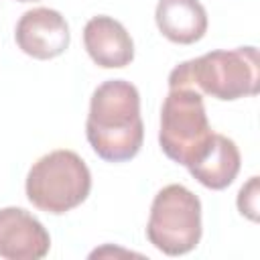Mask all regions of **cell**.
<instances>
[{"label":"cell","instance_id":"cell-2","mask_svg":"<svg viewBox=\"0 0 260 260\" xmlns=\"http://www.w3.org/2000/svg\"><path fill=\"white\" fill-rule=\"evenodd\" d=\"M189 85L201 95H211L221 102L256 95L260 89V59L258 49L236 47L209 51L197 59L179 63L169 75V87Z\"/></svg>","mask_w":260,"mask_h":260},{"label":"cell","instance_id":"cell-7","mask_svg":"<svg viewBox=\"0 0 260 260\" xmlns=\"http://www.w3.org/2000/svg\"><path fill=\"white\" fill-rule=\"evenodd\" d=\"M51 250L45 225L22 207L0 209V258L41 260Z\"/></svg>","mask_w":260,"mask_h":260},{"label":"cell","instance_id":"cell-6","mask_svg":"<svg viewBox=\"0 0 260 260\" xmlns=\"http://www.w3.org/2000/svg\"><path fill=\"white\" fill-rule=\"evenodd\" d=\"M14 41L24 55L47 61L67 51L71 35L69 24L59 10L39 6L26 10L18 18L14 28Z\"/></svg>","mask_w":260,"mask_h":260},{"label":"cell","instance_id":"cell-5","mask_svg":"<svg viewBox=\"0 0 260 260\" xmlns=\"http://www.w3.org/2000/svg\"><path fill=\"white\" fill-rule=\"evenodd\" d=\"M201 232V201L193 191L173 183L154 195L146 238L158 252L183 256L197 248Z\"/></svg>","mask_w":260,"mask_h":260},{"label":"cell","instance_id":"cell-9","mask_svg":"<svg viewBox=\"0 0 260 260\" xmlns=\"http://www.w3.org/2000/svg\"><path fill=\"white\" fill-rule=\"evenodd\" d=\"M154 20L165 39L175 45H193L207 32V10L199 0H158Z\"/></svg>","mask_w":260,"mask_h":260},{"label":"cell","instance_id":"cell-4","mask_svg":"<svg viewBox=\"0 0 260 260\" xmlns=\"http://www.w3.org/2000/svg\"><path fill=\"white\" fill-rule=\"evenodd\" d=\"M211 136L203 95L189 85L169 87L158 130V144L167 158L189 167L205 152Z\"/></svg>","mask_w":260,"mask_h":260},{"label":"cell","instance_id":"cell-10","mask_svg":"<svg viewBox=\"0 0 260 260\" xmlns=\"http://www.w3.org/2000/svg\"><path fill=\"white\" fill-rule=\"evenodd\" d=\"M240 167H242V156L236 142L223 134L213 132L205 152L187 169L191 177L197 179L203 187L221 191L234 183V179L240 173Z\"/></svg>","mask_w":260,"mask_h":260},{"label":"cell","instance_id":"cell-12","mask_svg":"<svg viewBox=\"0 0 260 260\" xmlns=\"http://www.w3.org/2000/svg\"><path fill=\"white\" fill-rule=\"evenodd\" d=\"M16 2H37V0H16Z\"/></svg>","mask_w":260,"mask_h":260},{"label":"cell","instance_id":"cell-11","mask_svg":"<svg viewBox=\"0 0 260 260\" xmlns=\"http://www.w3.org/2000/svg\"><path fill=\"white\" fill-rule=\"evenodd\" d=\"M238 209L252 221H258V177H250V181L238 193Z\"/></svg>","mask_w":260,"mask_h":260},{"label":"cell","instance_id":"cell-1","mask_svg":"<svg viewBox=\"0 0 260 260\" xmlns=\"http://www.w3.org/2000/svg\"><path fill=\"white\" fill-rule=\"evenodd\" d=\"M85 136L91 150L108 162H126L134 158L144 140L140 116V93L126 79H108L100 83L89 100Z\"/></svg>","mask_w":260,"mask_h":260},{"label":"cell","instance_id":"cell-3","mask_svg":"<svg viewBox=\"0 0 260 260\" xmlns=\"http://www.w3.org/2000/svg\"><path fill=\"white\" fill-rule=\"evenodd\" d=\"M26 199L45 213L61 215L79 207L91 191V173L85 160L67 148L41 156L24 183Z\"/></svg>","mask_w":260,"mask_h":260},{"label":"cell","instance_id":"cell-8","mask_svg":"<svg viewBox=\"0 0 260 260\" xmlns=\"http://www.w3.org/2000/svg\"><path fill=\"white\" fill-rule=\"evenodd\" d=\"M83 47L91 61L104 69H122L134 59V43L124 24L100 14L83 26Z\"/></svg>","mask_w":260,"mask_h":260}]
</instances>
